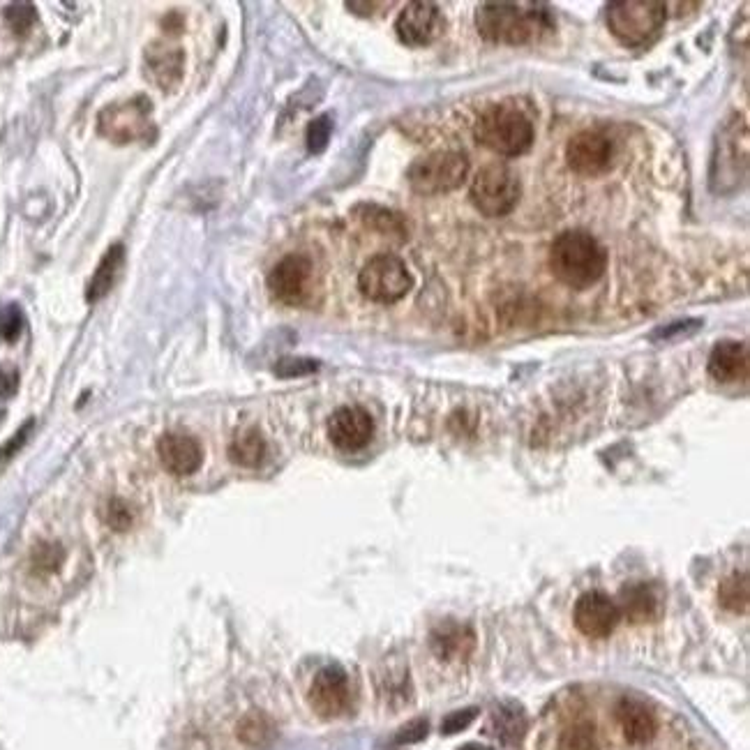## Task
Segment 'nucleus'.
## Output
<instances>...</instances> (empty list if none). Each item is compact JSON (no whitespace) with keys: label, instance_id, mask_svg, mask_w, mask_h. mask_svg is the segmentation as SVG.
Here are the masks:
<instances>
[{"label":"nucleus","instance_id":"423d86ee","mask_svg":"<svg viewBox=\"0 0 750 750\" xmlns=\"http://www.w3.org/2000/svg\"><path fill=\"white\" fill-rule=\"evenodd\" d=\"M469 174L467 155L457 150H437L418 160L409 167V185L414 192L432 197V194H446L457 190Z\"/></svg>","mask_w":750,"mask_h":750},{"label":"nucleus","instance_id":"bb28decb","mask_svg":"<svg viewBox=\"0 0 750 750\" xmlns=\"http://www.w3.org/2000/svg\"><path fill=\"white\" fill-rule=\"evenodd\" d=\"M65 552L63 547L58 543H51V540H42L33 547L30 552V566H33L35 573L47 575V573H56V570L63 566Z\"/></svg>","mask_w":750,"mask_h":750},{"label":"nucleus","instance_id":"9d476101","mask_svg":"<svg viewBox=\"0 0 750 750\" xmlns=\"http://www.w3.org/2000/svg\"><path fill=\"white\" fill-rule=\"evenodd\" d=\"M312 287V261L303 254H289L268 275V289L284 305L305 303Z\"/></svg>","mask_w":750,"mask_h":750},{"label":"nucleus","instance_id":"72a5a7b5","mask_svg":"<svg viewBox=\"0 0 750 750\" xmlns=\"http://www.w3.org/2000/svg\"><path fill=\"white\" fill-rule=\"evenodd\" d=\"M476 716H478V709H474V707L453 711V714H448L444 718V723H441V734H446V737H450V734H457V732L467 730V727L476 720Z\"/></svg>","mask_w":750,"mask_h":750},{"label":"nucleus","instance_id":"f8f14e48","mask_svg":"<svg viewBox=\"0 0 750 750\" xmlns=\"http://www.w3.org/2000/svg\"><path fill=\"white\" fill-rule=\"evenodd\" d=\"M310 704L321 718H337L347 714L351 704L349 677L340 665H326L319 670L310 688Z\"/></svg>","mask_w":750,"mask_h":750},{"label":"nucleus","instance_id":"c85d7f7f","mask_svg":"<svg viewBox=\"0 0 750 750\" xmlns=\"http://www.w3.org/2000/svg\"><path fill=\"white\" fill-rule=\"evenodd\" d=\"M5 19H7V24L12 26L14 33L24 35V33H28L30 26H33L35 21H37L35 5H30V3H12V5H7Z\"/></svg>","mask_w":750,"mask_h":750},{"label":"nucleus","instance_id":"ddd939ff","mask_svg":"<svg viewBox=\"0 0 750 750\" xmlns=\"http://www.w3.org/2000/svg\"><path fill=\"white\" fill-rule=\"evenodd\" d=\"M573 619L582 635L603 640V637L614 633V628H617L621 619V612L610 596L600 594V591H589V594L580 596V600L575 603Z\"/></svg>","mask_w":750,"mask_h":750},{"label":"nucleus","instance_id":"4c0bfd02","mask_svg":"<svg viewBox=\"0 0 750 750\" xmlns=\"http://www.w3.org/2000/svg\"><path fill=\"white\" fill-rule=\"evenodd\" d=\"M457 750H492V748L483 746V744H474V741H471V744H464L462 748H457Z\"/></svg>","mask_w":750,"mask_h":750},{"label":"nucleus","instance_id":"5701e85b","mask_svg":"<svg viewBox=\"0 0 750 750\" xmlns=\"http://www.w3.org/2000/svg\"><path fill=\"white\" fill-rule=\"evenodd\" d=\"M492 725L501 741H506V744H517V741H522L524 732H527V716H524L520 704L504 702L494 707Z\"/></svg>","mask_w":750,"mask_h":750},{"label":"nucleus","instance_id":"f3484780","mask_svg":"<svg viewBox=\"0 0 750 750\" xmlns=\"http://www.w3.org/2000/svg\"><path fill=\"white\" fill-rule=\"evenodd\" d=\"M617 723L621 727V734H624V739L633 746L649 744V741L654 739L656 732H658V723H656L654 711H651L647 704L630 700V697L619 700Z\"/></svg>","mask_w":750,"mask_h":750},{"label":"nucleus","instance_id":"4be33fe9","mask_svg":"<svg viewBox=\"0 0 750 750\" xmlns=\"http://www.w3.org/2000/svg\"><path fill=\"white\" fill-rule=\"evenodd\" d=\"M268 453L266 439L257 427H245V430L236 432V437L229 444V457L231 462H236L238 467L245 469H257L264 464Z\"/></svg>","mask_w":750,"mask_h":750},{"label":"nucleus","instance_id":"dca6fc26","mask_svg":"<svg viewBox=\"0 0 750 750\" xmlns=\"http://www.w3.org/2000/svg\"><path fill=\"white\" fill-rule=\"evenodd\" d=\"M144 65L146 77L153 81L155 86L171 90L178 86L180 79H183L185 54L183 49L169 47V44H150L144 54Z\"/></svg>","mask_w":750,"mask_h":750},{"label":"nucleus","instance_id":"393cba45","mask_svg":"<svg viewBox=\"0 0 750 750\" xmlns=\"http://www.w3.org/2000/svg\"><path fill=\"white\" fill-rule=\"evenodd\" d=\"M718 600L727 612L734 614H746L748 603H750V582L746 570H737V573L727 575L720 582L718 589Z\"/></svg>","mask_w":750,"mask_h":750},{"label":"nucleus","instance_id":"f03ea898","mask_svg":"<svg viewBox=\"0 0 750 750\" xmlns=\"http://www.w3.org/2000/svg\"><path fill=\"white\" fill-rule=\"evenodd\" d=\"M550 268L568 287L589 289L605 273L607 252L587 231H564L550 247Z\"/></svg>","mask_w":750,"mask_h":750},{"label":"nucleus","instance_id":"412c9836","mask_svg":"<svg viewBox=\"0 0 750 750\" xmlns=\"http://www.w3.org/2000/svg\"><path fill=\"white\" fill-rule=\"evenodd\" d=\"M123 264H125V247L111 245L109 252L102 257L100 266H97L93 280H90L88 284V291H86L88 303H97V300L104 298L111 289H114V284L120 277V270H123Z\"/></svg>","mask_w":750,"mask_h":750},{"label":"nucleus","instance_id":"e433bc0d","mask_svg":"<svg viewBox=\"0 0 750 750\" xmlns=\"http://www.w3.org/2000/svg\"><path fill=\"white\" fill-rule=\"evenodd\" d=\"M17 390V374H7L0 372V395L7 397Z\"/></svg>","mask_w":750,"mask_h":750},{"label":"nucleus","instance_id":"2eb2a0df","mask_svg":"<svg viewBox=\"0 0 750 750\" xmlns=\"http://www.w3.org/2000/svg\"><path fill=\"white\" fill-rule=\"evenodd\" d=\"M157 455H160L162 467L174 476H192L197 474L201 462H204V448L190 434L169 432L157 441Z\"/></svg>","mask_w":750,"mask_h":750},{"label":"nucleus","instance_id":"b1692460","mask_svg":"<svg viewBox=\"0 0 750 750\" xmlns=\"http://www.w3.org/2000/svg\"><path fill=\"white\" fill-rule=\"evenodd\" d=\"M356 213L365 227L379 231V234L407 238V222H404V217L400 213H393V210L374 206V204L358 206Z\"/></svg>","mask_w":750,"mask_h":750},{"label":"nucleus","instance_id":"6ab92c4d","mask_svg":"<svg viewBox=\"0 0 750 750\" xmlns=\"http://www.w3.org/2000/svg\"><path fill=\"white\" fill-rule=\"evenodd\" d=\"M474 642V630L469 626L453 624V621H446V624L437 626L432 633V651L441 660L469 656L471 649H474Z\"/></svg>","mask_w":750,"mask_h":750},{"label":"nucleus","instance_id":"4468645a","mask_svg":"<svg viewBox=\"0 0 750 750\" xmlns=\"http://www.w3.org/2000/svg\"><path fill=\"white\" fill-rule=\"evenodd\" d=\"M372 434L374 420L363 407H342L328 418V439L347 453L365 448L372 441Z\"/></svg>","mask_w":750,"mask_h":750},{"label":"nucleus","instance_id":"f704fd0d","mask_svg":"<svg viewBox=\"0 0 750 750\" xmlns=\"http://www.w3.org/2000/svg\"><path fill=\"white\" fill-rule=\"evenodd\" d=\"M427 737V720L418 718V720H411L409 725H404L400 732H397L395 741L397 744H416V741L425 739Z\"/></svg>","mask_w":750,"mask_h":750},{"label":"nucleus","instance_id":"0eeeda50","mask_svg":"<svg viewBox=\"0 0 750 750\" xmlns=\"http://www.w3.org/2000/svg\"><path fill=\"white\" fill-rule=\"evenodd\" d=\"M520 180L506 164H487L471 180V201L487 217H504L520 201Z\"/></svg>","mask_w":750,"mask_h":750},{"label":"nucleus","instance_id":"a211bd4d","mask_svg":"<svg viewBox=\"0 0 750 750\" xmlns=\"http://www.w3.org/2000/svg\"><path fill=\"white\" fill-rule=\"evenodd\" d=\"M709 374L720 384H734L748 377V347L744 342H718L709 356Z\"/></svg>","mask_w":750,"mask_h":750},{"label":"nucleus","instance_id":"a878e982","mask_svg":"<svg viewBox=\"0 0 750 750\" xmlns=\"http://www.w3.org/2000/svg\"><path fill=\"white\" fill-rule=\"evenodd\" d=\"M238 737L250 746H266L275 737V727L264 714H250L240 720Z\"/></svg>","mask_w":750,"mask_h":750},{"label":"nucleus","instance_id":"c756f323","mask_svg":"<svg viewBox=\"0 0 750 750\" xmlns=\"http://www.w3.org/2000/svg\"><path fill=\"white\" fill-rule=\"evenodd\" d=\"M24 312H21L19 305H7L3 312H0V337L7 342H14L24 330Z\"/></svg>","mask_w":750,"mask_h":750},{"label":"nucleus","instance_id":"aec40b11","mask_svg":"<svg viewBox=\"0 0 750 750\" xmlns=\"http://www.w3.org/2000/svg\"><path fill=\"white\" fill-rule=\"evenodd\" d=\"M617 607L633 624H647V621L656 619L658 596L649 584H630V587L621 589Z\"/></svg>","mask_w":750,"mask_h":750},{"label":"nucleus","instance_id":"7ed1b4c3","mask_svg":"<svg viewBox=\"0 0 750 750\" xmlns=\"http://www.w3.org/2000/svg\"><path fill=\"white\" fill-rule=\"evenodd\" d=\"M476 139L492 153L517 157L534 144V123L517 104L497 102L478 116Z\"/></svg>","mask_w":750,"mask_h":750},{"label":"nucleus","instance_id":"7c9ffc66","mask_svg":"<svg viewBox=\"0 0 750 750\" xmlns=\"http://www.w3.org/2000/svg\"><path fill=\"white\" fill-rule=\"evenodd\" d=\"M319 370V363L312 358H282L275 365V374L282 379H294V377H305Z\"/></svg>","mask_w":750,"mask_h":750},{"label":"nucleus","instance_id":"6e6552de","mask_svg":"<svg viewBox=\"0 0 750 750\" xmlns=\"http://www.w3.org/2000/svg\"><path fill=\"white\" fill-rule=\"evenodd\" d=\"M411 284L414 280H411L407 266L395 254H379V257L370 259L358 275V287L363 296L381 305L402 300L409 294Z\"/></svg>","mask_w":750,"mask_h":750},{"label":"nucleus","instance_id":"f257e3e1","mask_svg":"<svg viewBox=\"0 0 750 750\" xmlns=\"http://www.w3.org/2000/svg\"><path fill=\"white\" fill-rule=\"evenodd\" d=\"M480 35L499 44H531L552 33L550 7L543 3H483L476 12Z\"/></svg>","mask_w":750,"mask_h":750},{"label":"nucleus","instance_id":"cd10ccee","mask_svg":"<svg viewBox=\"0 0 750 750\" xmlns=\"http://www.w3.org/2000/svg\"><path fill=\"white\" fill-rule=\"evenodd\" d=\"M559 750H596V732L591 723H577L561 734Z\"/></svg>","mask_w":750,"mask_h":750},{"label":"nucleus","instance_id":"20e7f679","mask_svg":"<svg viewBox=\"0 0 750 750\" xmlns=\"http://www.w3.org/2000/svg\"><path fill=\"white\" fill-rule=\"evenodd\" d=\"M667 19V5L658 0H617L607 5V28L626 47H644L656 40Z\"/></svg>","mask_w":750,"mask_h":750},{"label":"nucleus","instance_id":"39448f33","mask_svg":"<svg viewBox=\"0 0 750 750\" xmlns=\"http://www.w3.org/2000/svg\"><path fill=\"white\" fill-rule=\"evenodd\" d=\"M97 132L104 139L114 141V144H132V141L153 139V104L144 95L109 104L97 116Z\"/></svg>","mask_w":750,"mask_h":750},{"label":"nucleus","instance_id":"473e14b6","mask_svg":"<svg viewBox=\"0 0 750 750\" xmlns=\"http://www.w3.org/2000/svg\"><path fill=\"white\" fill-rule=\"evenodd\" d=\"M104 520H107L111 529L125 531L132 524V510L123 499H111L107 508H104Z\"/></svg>","mask_w":750,"mask_h":750},{"label":"nucleus","instance_id":"1a4fd4ad","mask_svg":"<svg viewBox=\"0 0 750 750\" xmlns=\"http://www.w3.org/2000/svg\"><path fill=\"white\" fill-rule=\"evenodd\" d=\"M566 160L575 174L594 178L610 171L614 160V144L603 132L584 130L570 139L566 148Z\"/></svg>","mask_w":750,"mask_h":750},{"label":"nucleus","instance_id":"c9c22d12","mask_svg":"<svg viewBox=\"0 0 750 750\" xmlns=\"http://www.w3.org/2000/svg\"><path fill=\"white\" fill-rule=\"evenodd\" d=\"M30 430H33V420H28V423L24 427H21V430L17 434H14V437L10 441H7V444L0 446V462H7V460H10V457H14V455L19 453V448L24 446L26 441H28Z\"/></svg>","mask_w":750,"mask_h":750},{"label":"nucleus","instance_id":"9b49d317","mask_svg":"<svg viewBox=\"0 0 750 750\" xmlns=\"http://www.w3.org/2000/svg\"><path fill=\"white\" fill-rule=\"evenodd\" d=\"M444 14L434 3H409L395 21L397 37L407 47H427L444 33Z\"/></svg>","mask_w":750,"mask_h":750},{"label":"nucleus","instance_id":"2f4dec72","mask_svg":"<svg viewBox=\"0 0 750 750\" xmlns=\"http://www.w3.org/2000/svg\"><path fill=\"white\" fill-rule=\"evenodd\" d=\"M330 132H333L330 116H319L312 120L310 127H307V148H310V153H321L328 146Z\"/></svg>","mask_w":750,"mask_h":750}]
</instances>
